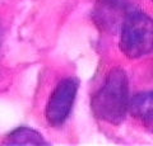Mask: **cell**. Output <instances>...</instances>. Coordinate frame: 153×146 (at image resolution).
I'll list each match as a JSON object with an SVG mask.
<instances>
[{
	"mask_svg": "<svg viewBox=\"0 0 153 146\" xmlns=\"http://www.w3.org/2000/svg\"><path fill=\"white\" fill-rule=\"evenodd\" d=\"M78 81L74 78H65L57 83L47 101L45 117L47 123L52 127H59L66 121L73 108Z\"/></svg>",
	"mask_w": 153,
	"mask_h": 146,
	"instance_id": "3",
	"label": "cell"
},
{
	"mask_svg": "<svg viewBox=\"0 0 153 146\" xmlns=\"http://www.w3.org/2000/svg\"><path fill=\"white\" fill-rule=\"evenodd\" d=\"M3 144H12V145H44L47 144L44 140L41 134L37 131L28 128V127H19L10 132Z\"/></svg>",
	"mask_w": 153,
	"mask_h": 146,
	"instance_id": "6",
	"label": "cell"
},
{
	"mask_svg": "<svg viewBox=\"0 0 153 146\" xmlns=\"http://www.w3.org/2000/svg\"><path fill=\"white\" fill-rule=\"evenodd\" d=\"M120 50L128 59H139L153 51V19L142 12H130L121 26Z\"/></svg>",
	"mask_w": 153,
	"mask_h": 146,
	"instance_id": "2",
	"label": "cell"
},
{
	"mask_svg": "<svg viewBox=\"0 0 153 146\" xmlns=\"http://www.w3.org/2000/svg\"><path fill=\"white\" fill-rule=\"evenodd\" d=\"M152 1H153V0H152Z\"/></svg>",
	"mask_w": 153,
	"mask_h": 146,
	"instance_id": "7",
	"label": "cell"
},
{
	"mask_svg": "<svg viewBox=\"0 0 153 146\" xmlns=\"http://www.w3.org/2000/svg\"><path fill=\"white\" fill-rule=\"evenodd\" d=\"M129 9V0H97L93 10L94 22L103 31L115 32L121 28L126 19Z\"/></svg>",
	"mask_w": 153,
	"mask_h": 146,
	"instance_id": "4",
	"label": "cell"
},
{
	"mask_svg": "<svg viewBox=\"0 0 153 146\" xmlns=\"http://www.w3.org/2000/svg\"><path fill=\"white\" fill-rule=\"evenodd\" d=\"M130 106L129 83L125 71L114 67L107 73L103 84L91 99V109L98 120L119 125L125 118Z\"/></svg>",
	"mask_w": 153,
	"mask_h": 146,
	"instance_id": "1",
	"label": "cell"
},
{
	"mask_svg": "<svg viewBox=\"0 0 153 146\" xmlns=\"http://www.w3.org/2000/svg\"><path fill=\"white\" fill-rule=\"evenodd\" d=\"M129 112L140 126L153 134V92L140 93L131 98Z\"/></svg>",
	"mask_w": 153,
	"mask_h": 146,
	"instance_id": "5",
	"label": "cell"
}]
</instances>
